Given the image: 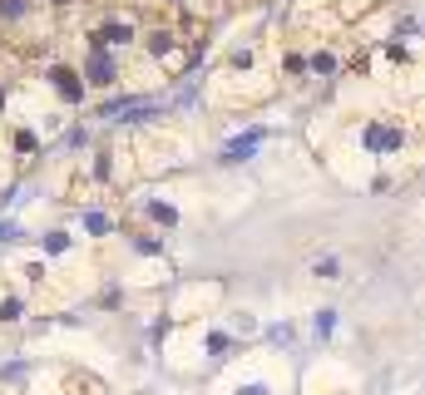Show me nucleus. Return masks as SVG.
Wrapping results in <instances>:
<instances>
[{"mask_svg":"<svg viewBox=\"0 0 425 395\" xmlns=\"http://www.w3.org/2000/svg\"><path fill=\"white\" fill-rule=\"evenodd\" d=\"M257 144H262V134H247V139H238V144H228V153H223V158H228V163H238V158H247V153H252Z\"/></svg>","mask_w":425,"mask_h":395,"instance_id":"nucleus-1","label":"nucleus"},{"mask_svg":"<svg viewBox=\"0 0 425 395\" xmlns=\"http://www.w3.org/2000/svg\"><path fill=\"white\" fill-rule=\"evenodd\" d=\"M242 395H262V385H247V390H242Z\"/></svg>","mask_w":425,"mask_h":395,"instance_id":"nucleus-3","label":"nucleus"},{"mask_svg":"<svg viewBox=\"0 0 425 395\" xmlns=\"http://www.w3.org/2000/svg\"><path fill=\"white\" fill-rule=\"evenodd\" d=\"M25 6H20V0H0V15H20Z\"/></svg>","mask_w":425,"mask_h":395,"instance_id":"nucleus-2","label":"nucleus"}]
</instances>
